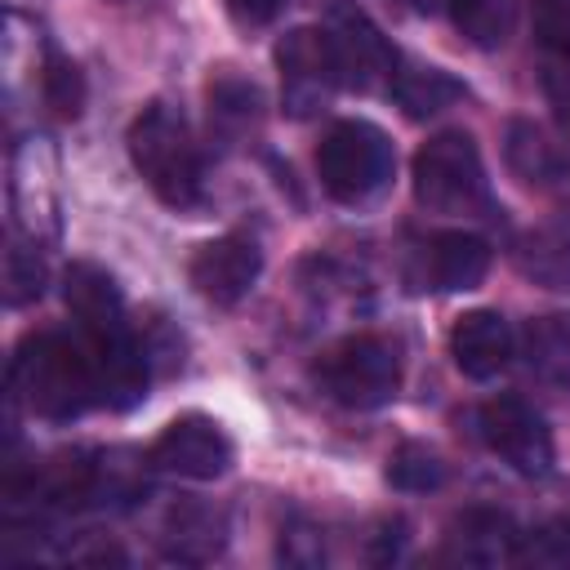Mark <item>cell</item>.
<instances>
[{
    "mask_svg": "<svg viewBox=\"0 0 570 570\" xmlns=\"http://www.w3.org/2000/svg\"><path fill=\"white\" fill-rule=\"evenodd\" d=\"M512 347H517L512 325L490 307L463 312L450 330V356L468 379H494L512 361Z\"/></svg>",
    "mask_w": 570,
    "mask_h": 570,
    "instance_id": "15",
    "label": "cell"
},
{
    "mask_svg": "<svg viewBox=\"0 0 570 570\" xmlns=\"http://www.w3.org/2000/svg\"><path fill=\"white\" fill-rule=\"evenodd\" d=\"M392 169H396V151H392L387 134L370 120H338L325 129V138L316 147L321 187L343 205L374 200L392 183Z\"/></svg>",
    "mask_w": 570,
    "mask_h": 570,
    "instance_id": "3",
    "label": "cell"
},
{
    "mask_svg": "<svg viewBox=\"0 0 570 570\" xmlns=\"http://www.w3.org/2000/svg\"><path fill=\"white\" fill-rule=\"evenodd\" d=\"M508 165H512V174L517 178H525V183H534V187H557L561 178H566V156H561V147L539 129V125H530V120H512L508 125Z\"/></svg>",
    "mask_w": 570,
    "mask_h": 570,
    "instance_id": "21",
    "label": "cell"
},
{
    "mask_svg": "<svg viewBox=\"0 0 570 570\" xmlns=\"http://www.w3.org/2000/svg\"><path fill=\"white\" fill-rule=\"evenodd\" d=\"M521 561L534 566H570V517L539 525L534 534H521Z\"/></svg>",
    "mask_w": 570,
    "mask_h": 570,
    "instance_id": "26",
    "label": "cell"
},
{
    "mask_svg": "<svg viewBox=\"0 0 570 570\" xmlns=\"http://www.w3.org/2000/svg\"><path fill=\"white\" fill-rule=\"evenodd\" d=\"M512 263L525 281L543 289H570V214H557L512 245Z\"/></svg>",
    "mask_w": 570,
    "mask_h": 570,
    "instance_id": "16",
    "label": "cell"
},
{
    "mask_svg": "<svg viewBox=\"0 0 570 570\" xmlns=\"http://www.w3.org/2000/svg\"><path fill=\"white\" fill-rule=\"evenodd\" d=\"M330 36V49H334V62H338V80L361 89V94H374V89H387L392 85V71H396V49L383 40V31L356 13V9H338L325 27Z\"/></svg>",
    "mask_w": 570,
    "mask_h": 570,
    "instance_id": "10",
    "label": "cell"
},
{
    "mask_svg": "<svg viewBox=\"0 0 570 570\" xmlns=\"http://www.w3.org/2000/svg\"><path fill=\"white\" fill-rule=\"evenodd\" d=\"M312 379L330 401L347 410H379L401 387V356H396V343L379 334H352L330 352H321V361L312 365Z\"/></svg>",
    "mask_w": 570,
    "mask_h": 570,
    "instance_id": "4",
    "label": "cell"
},
{
    "mask_svg": "<svg viewBox=\"0 0 570 570\" xmlns=\"http://www.w3.org/2000/svg\"><path fill=\"white\" fill-rule=\"evenodd\" d=\"M62 294H67V307L85 338H116V334L134 330L111 272H102L98 263H71Z\"/></svg>",
    "mask_w": 570,
    "mask_h": 570,
    "instance_id": "14",
    "label": "cell"
},
{
    "mask_svg": "<svg viewBox=\"0 0 570 570\" xmlns=\"http://www.w3.org/2000/svg\"><path fill=\"white\" fill-rule=\"evenodd\" d=\"M258 272H263V249H258V240H249L240 232L205 240L187 263L196 294L209 298L214 307H236L254 289Z\"/></svg>",
    "mask_w": 570,
    "mask_h": 570,
    "instance_id": "11",
    "label": "cell"
},
{
    "mask_svg": "<svg viewBox=\"0 0 570 570\" xmlns=\"http://www.w3.org/2000/svg\"><path fill=\"white\" fill-rule=\"evenodd\" d=\"M450 18L476 49H499L512 36L517 0H450Z\"/></svg>",
    "mask_w": 570,
    "mask_h": 570,
    "instance_id": "22",
    "label": "cell"
},
{
    "mask_svg": "<svg viewBox=\"0 0 570 570\" xmlns=\"http://www.w3.org/2000/svg\"><path fill=\"white\" fill-rule=\"evenodd\" d=\"M414 200L432 214H476L485 209V169L472 134L445 129L428 138L414 156Z\"/></svg>",
    "mask_w": 570,
    "mask_h": 570,
    "instance_id": "5",
    "label": "cell"
},
{
    "mask_svg": "<svg viewBox=\"0 0 570 570\" xmlns=\"http://www.w3.org/2000/svg\"><path fill=\"white\" fill-rule=\"evenodd\" d=\"M285 4H289V0H227L232 18L245 22V27H263V22H272Z\"/></svg>",
    "mask_w": 570,
    "mask_h": 570,
    "instance_id": "29",
    "label": "cell"
},
{
    "mask_svg": "<svg viewBox=\"0 0 570 570\" xmlns=\"http://www.w3.org/2000/svg\"><path fill=\"white\" fill-rule=\"evenodd\" d=\"M9 205L18 232L27 240L58 236V183H53V147L45 138H22L9 156Z\"/></svg>",
    "mask_w": 570,
    "mask_h": 570,
    "instance_id": "8",
    "label": "cell"
},
{
    "mask_svg": "<svg viewBox=\"0 0 570 570\" xmlns=\"http://www.w3.org/2000/svg\"><path fill=\"white\" fill-rule=\"evenodd\" d=\"M521 356L534 383L548 392H570V325L561 316H534L521 334Z\"/></svg>",
    "mask_w": 570,
    "mask_h": 570,
    "instance_id": "19",
    "label": "cell"
},
{
    "mask_svg": "<svg viewBox=\"0 0 570 570\" xmlns=\"http://www.w3.org/2000/svg\"><path fill=\"white\" fill-rule=\"evenodd\" d=\"M476 428L485 436V445L521 476H543L552 468V432L543 423V414L534 405H525L521 396H494L481 405Z\"/></svg>",
    "mask_w": 570,
    "mask_h": 570,
    "instance_id": "7",
    "label": "cell"
},
{
    "mask_svg": "<svg viewBox=\"0 0 570 570\" xmlns=\"http://www.w3.org/2000/svg\"><path fill=\"white\" fill-rule=\"evenodd\" d=\"M387 481H392L396 490H405V494H428V490H436V485L445 481V463H441L436 450L405 441V445H396L392 459H387Z\"/></svg>",
    "mask_w": 570,
    "mask_h": 570,
    "instance_id": "23",
    "label": "cell"
},
{
    "mask_svg": "<svg viewBox=\"0 0 570 570\" xmlns=\"http://www.w3.org/2000/svg\"><path fill=\"white\" fill-rule=\"evenodd\" d=\"M45 294V263L36 254V240H9L4 249V303L27 307Z\"/></svg>",
    "mask_w": 570,
    "mask_h": 570,
    "instance_id": "25",
    "label": "cell"
},
{
    "mask_svg": "<svg viewBox=\"0 0 570 570\" xmlns=\"http://www.w3.org/2000/svg\"><path fill=\"white\" fill-rule=\"evenodd\" d=\"M445 557L463 566H503L521 557V534L508 512L472 503L463 508L445 530Z\"/></svg>",
    "mask_w": 570,
    "mask_h": 570,
    "instance_id": "13",
    "label": "cell"
},
{
    "mask_svg": "<svg viewBox=\"0 0 570 570\" xmlns=\"http://www.w3.org/2000/svg\"><path fill=\"white\" fill-rule=\"evenodd\" d=\"M534 36L552 58L570 62V0H534Z\"/></svg>",
    "mask_w": 570,
    "mask_h": 570,
    "instance_id": "27",
    "label": "cell"
},
{
    "mask_svg": "<svg viewBox=\"0 0 570 570\" xmlns=\"http://www.w3.org/2000/svg\"><path fill=\"white\" fill-rule=\"evenodd\" d=\"M276 67H281V102L289 116H312L330 102V94L343 85L338 62L330 49V36L316 27H294L276 45Z\"/></svg>",
    "mask_w": 570,
    "mask_h": 570,
    "instance_id": "6",
    "label": "cell"
},
{
    "mask_svg": "<svg viewBox=\"0 0 570 570\" xmlns=\"http://www.w3.org/2000/svg\"><path fill=\"white\" fill-rule=\"evenodd\" d=\"M209 125L223 134V138H240L258 125L263 116V98H258V85L245 80L236 67H218L209 76Z\"/></svg>",
    "mask_w": 570,
    "mask_h": 570,
    "instance_id": "20",
    "label": "cell"
},
{
    "mask_svg": "<svg viewBox=\"0 0 570 570\" xmlns=\"http://www.w3.org/2000/svg\"><path fill=\"white\" fill-rule=\"evenodd\" d=\"M490 272V245L472 232H441L432 236L410 267V285L414 289H436V294H459V289H476Z\"/></svg>",
    "mask_w": 570,
    "mask_h": 570,
    "instance_id": "12",
    "label": "cell"
},
{
    "mask_svg": "<svg viewBox=\"0 0 570 570\" xmlns=\"http://www.w3.org/2000/svg\"><path fill=\"white\" fill-rule=\"evenodd\" d=\"M223 539H227V525H223L218 508H209V503H178L165 517L160 552L169 561H183V566H205V561H214L223 552Z\"/></svg>",
    "mask_w": 570,
    "mask_h": 570,
    "instance_id": "17",
    "label": "cell"
},
{
    "mask_svg": "<svg viewBox=\"0 0 570 570\" xmlns=\"http://www.w3.org/2000/svg\"><path fill=\"white\" fill-rule=\"evenodd\" d=\"M387 94H392V98L405 107V116L423 120V116H436V111L454 107V102L463 98V85H459L450 71L432 67V62L396 58V71H392V85H387Z\"/></svg>",
    "mask_w": 570,
    "mask_h": 570,
    "instance_id": "18",
    "label": "cell"
},
{
    "mask_svg": "<svg viewBox=\"0 0 570 570\" xmlns=\"http://www.w3.org/2000/svg\"><path fill=\"white\" fill-rule=\"evenodd\" d=\"M401 4H410L414 13H436V9H450V0H401Z\"/></svg>",
    "mask_w": 570,
    "mask_h": 570,
    "instance_id": "30",
    "label": "cell"
},
{
    "mask_svg": "<svg viewBox=\"0 0 570 570\" xmlns=\"http://www.w3.org/2000/svg\"><path fill=\"white\" fill-rule=\"evenodd\" d=\"M107 4H138V0H107Z\"/></svg>",
    "mask_w": 570,
    "mask_h": 570,
    "instance_id": "31",
    "label": "cell"
},
{
    "mask_svg": "<svg viewBox=\"0 0 570 570\" xmlns=\"http://www.w3.org/2000/svg\"><path fill=\"white\" fill-rule=\"evenodd\" d=\"M539 85H543V98H548V107H552V120H557L561 134L570 138V62H561V58L543 62Z\"/></svg>",
    "mask_w": 570,
    "mask_h": 570,
    "instance_id": "28",
    "label": "cell"
},
{
    "mask_svg": "<svg viewBox=\"0 0 570 570\" xmlns=\"http://www.w3.org/2000/svg\"><path fill=\"white\" fill-rule=\"evenodd\" d=\"M40 98H45V107H49L53 116L76 120L80 107H85V76H80V67H76L71 58L49 53V58L40 62Z\"/></svg>",
    "mask_w": 570,
    "mask_h": 570,
    "instance_id": "24",
    "label": "cell"
},
{
    "mask_svg": "<svg viewBox=\"0 0 570 570\" xmlns=\"http://www.w3.org/2000/svg\"><path fill=\"white\" fill-rule=\"evenodd\" d=\"M147 463L156 472L169 476H187V481H214L232 468V441L227 432L205 419V414H183L174 419L147 450Z\"/></svg>",
    "mask_w": 570,
    "mask_h": 570,
    "instance_id": "9",
    "label": "cell"
},
{
    "mask_svg": "<svg viewBox=\"0 0 570 570\" xmlns=\"http://www.w3.org/2000/svg\"><path fill=\"white\" fill-rule=\"evenodd\" d=\"M129 160L138 169V178L156 191L160 205L169 209H196L205 200V165H200V147L191 142L187 120L169 107V102H147L129 134Z\"/></svg>",
    "mask_w": 570,
    "mask_h": 570,
    "instance_id": "2",
    "label": "cell"
},
{
    "mask_svg": "<svg viewBox=\"0 0 570 570\" xmlns=\"http://www.w3.org/2000/svg\"><path fill=\"white\" fill-rule=\"evenodd\" d=\"M9 392L22 396L27 410L49 419V423L76 419L85 405L98 401L89 347L58 334V330L27 334L22 347L13 352V365H9Z\"/></svg>",
    "mask_w": 570,
    "mask_h": 570,
    "instance_id": "1",
    "label": "cell"
}]
</instances>
